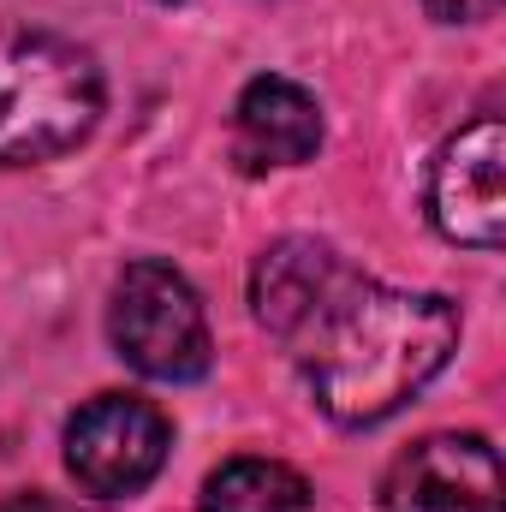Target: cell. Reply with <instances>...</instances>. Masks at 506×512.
<instances>
[{
  "label": "cell",
  "mask_w": 506,
  "mask_h": 512,
  "mask_svg": "<svg viewBox=\"0 0 506 512\" xmlns=\"http://www.w3.org/2000/svg\"><path fill=\"white\" fill-rule=\"evenodd\" d=\"M352 274L358 268L334 251V245H322V239H280V245H268V251L256 256V268H251L256 322L292 352Z\"/></svg>",
  "instance_id": "7"
},
{
  "label": "cell",
  "mask_w": 506,
  "mask_h": 512,
  "mask_svg": "<svg viewBox=\"0 0 506 512\" xmlns=\"http://www.w3.org/2000/svg\"><path fill=\"white\" fill-rule=\"evenodd\" d=\"M161 6H173V0H161Z\"/></svg>",
  "instance_id": "12"
},
{
  "label": "cell",
  "mask_w": 506,
  "mask_h": 512,
  "mask_svg": "<svg viewBox=\"0 0 506 512\" xmlns=\"http://www.w3.org/2000/svg\"><path fill=\"white\" fill-rule=\"evenodd\" d=\"M429 221L441 239L501 251L506 239V126L489 114L441 143L429 167Z\"/></svg>",
  "instance_id": "5"
},
{
  "label": "cell",
  "mask_w": 506,
  "mask_h": 512,
  "mask_svg": "<svg viewBox=\"0 0 506 512\" xmlns=\"http://www.w3.org/2000/svg\"><path fill=\"white\" fill-rule=\"evenodd\" d=\"M453 346H459L453 298L352 274L334 292V304L310 322V334L292 346V358L304 364L310 399L328 423L370 429L435 382Z\"/></svg>",
  "instance_id": "1"
},
{
  "label": "cell",
  "mask_w": 506,
  "mask_h": 512,
  "mask_svg": "<svg viewBox=\"0 0 506 512\" xmlns=\"http://www.w3.org/2000/svg\"><path fill=\"white\" fill-rule=\"evenodd\" d=\"M423 6H429V18H441V24H483V18L501 12V0H423Z\"/></svg>",
  "instance_id": "10"
},
{
  "label": "cell",
  "mask_w": 506,
  "mask_h": 512,
  "mask_svg": "<svg viewBox=\"0 0 506 512\" xmlns=\"http://www.w3.org/2000/svg\"><path fill=\"white\" fill-rule=\"evenodd\" d=\"M322 149V102L280 72H262L233 102V155L268 173V167H304Z\"/></svg>",
  "instance_id": "8"
},
{
  "label": "cell",
  "mask_w": 506,
  "mask_h": 512,
  "mask_svg": "<svg viewBox=\"0 0 506 512\" xmlns=\"http://www.w3.org/2000/svg\"><path fill=\"white\" fill-rule=\"evenodd\" d=\"M102 120V66L54 30L0 36V167H42Z\"/></svg>",
  "instance_id": "2"
},
{
  "label": "cell",
  "mask_w": 506,
  "mask_h": 512,
  "mask_svg": "<svg viewBox=\"0 0 506 512\" xmlns=\"http://www.w3.org/2000/svg\"><path fill=\"white\" fill-rule=\"evenodd\" d=\"M203 512H310V483L280 459H233L203 483Z\"/></svg>",
  "instance_id": "9"
},
{
  "label": "cell",
  "mask_w": 506,
  "mask_h": 512,
  "mask_svg": "<svg viewBox=\"0 0 506 512\" xmlns=\"http://www.w3.org/2000/svg\"><path fill=\"white\" fill-rule=\"evenodd\" d=\"M173 429L167 417L137 393H102L66 423V471L96 501L143 495L167 465Z\"/></svg>",
  "instance_id": "4"
},
{
  "label": "cell",
  "mask_w": 506,
  "mask_h": 512,
  "mask_svg": "<svg viewBox=\"0 0 506 512\" xmlns=\"http://www.w3.org/2000/svg\"><path fill=\"white\" fill-rule=\"evenodd\" d=\"M108 340L149 382H197L215 358L209 316H203L191 280L155 256L120 268L114 298H108Z\"/></svg>",
  "instance_id": "3"
},
{
  "label": "cell",
  "mask_w": 506,
  "mask_h": 512,
  "mask_svg": "<svg viewBox=\"0 0 506 512\" xmlns=\"http://www.w3.org/2000/svg\"><path fill=\"white\" fill-rule=\"evenodd\" d=\"M0 512H72V507H60V501H48V495H12Z\"/></svg>",
  "instance_id": "11"
},
{
  "label": "cell",
  "mask_w": 506,
  "mask_h": 512,
  "mask_svg": "<svg viewBox=\"0 0 506 512\" xmlns=\"http://www.w3.org/2000/svg\"><path fill=\"white\" fill-rule=\"evenodd\" d=\"M387 512H501V459L483 435H423L381 489Z\"/></svg>",
  "instance_id": "6"
}]
</instances>
